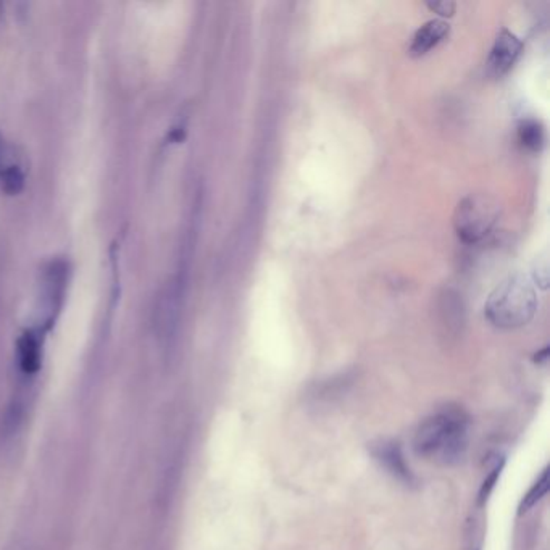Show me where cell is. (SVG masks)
Masks as SVG:
<instances>
[{
    "mask_svg": "<svg viewBox=\"0 0 550 550\" xmlns=\"http://www.w3.org/2000/svg\"><path fill=\"white\" fill-rule=\"evenodd\" d=\"M539 307L537 292L528 278L521 273L507 276L492 290L484 305V315L498 329H518L535 318Z\"/></svg>",
    "mask_w": 550,
    "mask_h": 550,
    "instance_id": "obj_2",
    "label": "cell"
},
{
    "mask_svg": "<svg viewBox=\"0 0 550 550\" xmlns=\"http://www.w3.org/2000/svg\"><path fill=\"white\" fill-rule=\"evenodd\" d=\"M500 205L489 194H469L454 212L457 236L465 244H478L491 234L500 218Z\"/></svg>",
    "mask_w": 550,
    "mask_h": 550,
    "instance_id": "obj_3",
    "label": "cell"
},
{
    "mask_svg": "<svg viewBox=\"0 0 550 550\" xmlns=\"http://www.w3.org/2000/svg\"><path fill=\"white\" fill-rule=\"evenodd\" d=\"M428 8L436 12L441 16H452L455 12L454 2H434V4H428Z\"/></svg>",
    "mask_w": 550,
    "mask_h": 550,
    "instance_id": "obj_13",
    "label": "cell"
},
{
    "mask_svg": "<svg viewBox=\"0 0 550 550\" xmlns=\"http://www.w3.org/2000/svg\"><path fill=\"white\" fill-rule=\"evenodd\" d=\"M518 141L525 149L539 152L545 142L544 125L536 119H521L518 125Z\"/></svg>",
    "mask_w": 550,
    "mask_h": 550,
    "instance_id": "obj_11",
    "label": "cell"
},
{
    "mask_svg": "<svg viewBox=\"0 0 550 550\" xmlns=\"http://www.w3.org/2000/svg\"><path fill=\"white\" fill-rule=\"evenodd\" d=\"M469 442V418L460 407H442L424 418L413 436L418 457L441 467L460 463Z\"/></svg>",
    "mask_w": 550,
    "mask_h": 550,
    "instance_id": "obj_1",
    "label": "cell"
},
{
    "mask_svg": "<svg viewBox=\"0 0 550 550\" xmlns=\"http://www.w3.org/2000/svg\"><path fill=\"white\" fill-rule=\"evenodd\" d=\"M521 51H523V43L520 38L513 34L512 31L502 28L489 53L488 71L496 78L506 75L520 57Z\"/></svg>",
    "mask_w": 550,
    "mask_h": 550,
    "instance_id": "obj_5",
    "label": "cell"
},
{
    "mask_svg": "<svg viewBox=\"0 0 550 550\" xmlns=\"http://www.w3.org/2000/svg\"><path fill=\"white\" fill-rule=\"evenodd\" d=\"M547 491H549V469H545L543 471V475L537 478V481L533 484V488L529 489L528 494L523 498L520 512H528L529 508H533L547 494Z\"/></svg>",
    "mask_w": 550,
    "mask_h": 550,
    "instance_id": "obj_12",
    "label": "cell"
},
{
    "mask_svg": "<svg viewBox=\"0 0 550 550\" xmlns=\"http://www.w3.org/2000/svg\"><path fill=\"white\" fill-rule=\"evenodd\" d=\"M372 454L380 461L381 467H384L387 473H391L402 483L410 484L413 481V476L405 463L401 447L393 441H380L372 447Z\"/></svg>",
    "mask_w": 550,
    "mask_h": 550,
    "instance_id": "obj_7",
    "label": "cell"
},
{
    "mask_svg": "<svg viewBox=\"0 0 550 550\" xmlns=\"http://www.w3.org/2000/svg\"><path fill=\"white\" fill-rule=\"evenodd\" d=\"M439 325L447 336H459L465 323V307L461 296L454 289H442L436 299Z\"/></svg>",
    "mask_w": 550,
    "mask_h": 550,
    "instance_id": "obj_6",
    "label": "cell"
},
{
    "mask_svg": "<svg viewBox=\"0 0 550 550\" xmlns=\"http://www.w3.org/2000/svg\"><path fill=\"white\" fill-rule=\"evenodd\" d=\"M18 368L23 376L31 378L39 372L43 364V339L41 333L30 329L24 331L22 337L18 339Z\"/></svg>",
    "mask_w": 550,
    "mask_h": 550,
    "instance_id": "obj_8",
    "label": "cell"
},
{
    "mask_svg": "<svg viewBox=\"0 0 550 550\" xmlns=\"http://www.w3.org/2000/svg\"><path fill=\"white\" fill-rule=\"evenodd\" d=\"M68 283V267L65 261H53L43 271V307H44L45 327H51L65 300Z\"/></svg>",
    "mask_w": 550,
    "mask_h": 550,
    "instance_id": "obj_4",
    "label": "cell"
},
{
    "mask_svg": "<svg viewBox=\"0 0 550 550\" xmlns=\"http://www.w3.org/2000/svg\"><path fill=\"white\" fill-rule=\"evenodd\" d=\"M10 147L0 133V189L8 195L22 193L24 187V175L22 166L10 162Z\"/></svg>",
    "mask_w": 550,
    "mask_h": 550,
    "instance_id": "obj_10",
    "label": "cell"
},
{
    "mask_svg": "<svg viewBox=\"0 0 550 550\" xmlns=\"http://www.w3.org/2000/svg\"><path fill=\"white\" fill-rule=\"evenodd\" d=\"M449 24L442 20H430L420 26L412 43H410L409 53L412 57H423L428 52H431L434 47H438L444 39L449 36Z\"/></svg>",
    "mask_w": 550,
    "mask_h": 550,
    "instance_id": "obj_9",
    "label": "cell"
}]
</instances>
